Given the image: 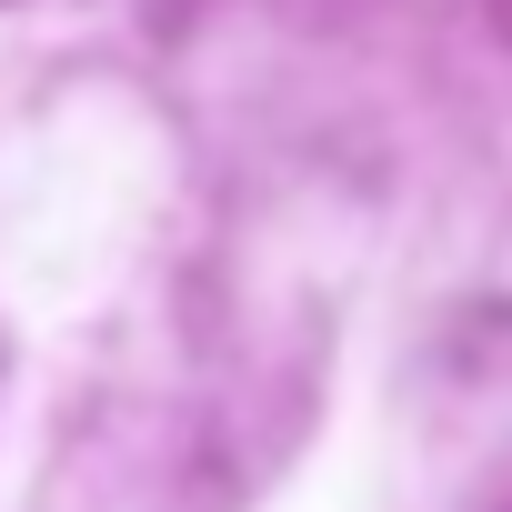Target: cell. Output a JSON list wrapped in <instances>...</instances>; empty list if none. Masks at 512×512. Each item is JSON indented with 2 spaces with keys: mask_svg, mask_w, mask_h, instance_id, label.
Listing matches in <instances>:
<instances>
[{
  "mask_svg": "<svg viewBox=\"0 0 512 512\" xmlns=\"http://www.w3.org/2000/svg\"><path fill=\"white\" fill-rule=\"evenodd\" d=\"M492 31H502V41H512V0H492Z\"/></svg>",
  "mask_w": 512,
  "mask_h": 512,
  "instance_id": "6da1fadb",
  "label": "cell"
}]
</instances>
